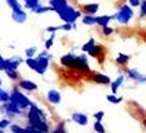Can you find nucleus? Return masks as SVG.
Instances as JSON below:
<instances>
[{"label": "nucleus", "instance_id": "f257e3e1", "mask_svg": "<svg viewBox=\"0 0 146 133\" xmlns=\"http://www.w3.org/2000/svg\"><path fill=\"white\" fill-rule=\"evenodd\" d=\"M56 13L58 15L60 19H63L64 22H69V23H75L76 19L80 16V10H76L73 9L70 5L64 6V7H60L56 10Z\"/></svg>", "mask_w": 146, "mask_h": 133}, {"label": "nucleus", "instance_id": "f03ea898", "mask_svg": "<svg viewBox=\"0 0 146 133\" xmlns=\"http://www.w3.org/2000/svg\"><path fill=\"white\" fill-rule=\"evenodd\" d=\"M115 16V21H118L120 23H123V25H127V23L131 21V18L135 16V13H133V9L130 5H121L117 15Z\"/></svg>", "mask_w": 146, "mask_h": 133}, {"label": "nucleus", "instance_id": "7ed1b4c3", "mask_svg": "<svg viewBox=\"0 0 146 133\" xmlns=\"http://www.w3.org/2000/svg\"><path fill=\"white\" fill-rule=\"evenodd\" d=\"M10 101H12V102H15L19 108H22V110H25V108H28V107L31 105L29 98H27V96L23 95L22 92H19L18 85L13 88V91L10 92Z\"/></svg>", "mask_w": 146, "mask_h": 133}, {"label": "nucleus", "instance_id": "20e7f679", "mask_svg": "<svg viewBox=\"0 0 146 133\" xmlns=\"http://www.w3.org/2000/svg\"><path fill=\"white\" fill-rule=\"evenodd\" d=\"M88 54H89V56H92L94 59L98 60V63L104 65L105 57H107V48H105L102 44H95V45L91 48V51H89Z\"/></svg>", "mask_w": 146, "mask_h": 133}, {"label": "nucleus", "instance_id": "39448f33", "mask_svg": "<svg viewBox=\"0 0 146 133\" xmlns=\"http://www.w3.org/2000/svg\"><path fill=\"white\" fill-rule=\"evenodd\" d=\"M51 54L48 56H42V54H38V57H36V67H35V72L40 75H44L48 66H50V60H51Z\"/></svg>", "mask_w": 146, "mask_h": 133}, {"label": "nucleus", "instance_id": "423d86ee", "mask_svg": "<svg viewBox=\"0 0 146 133\" xmlns=\"http://www.w3.org/2000/svg\"><path fill=\"white\" fill-rule=\"evenodd\" d=\"M2 111L6 113L9 117H12V116H18V114H23L22 108H19L15 102H12V101L2 102Z\"/></svg>", "mask_w": 146, "mask_h": 133}, {"label": "nucleus", "instance_id": "0eeeda50", "mask_svg": "<svg viewBox=\"0 0 146 133\" xmlns=\"http://www.w3.org/2000/svg\"><path fill=\"white\" fill-rule=\"evenodd\" d=\"M89 80L96 83V85H110L111 83V79L104 73H100V72H89Z\"/></svg>", "mask_w": 146, "mask_h": 133}, {"label": "nucleus", "instance_id": "6e6552de", "mask_svg": "<svg viewBox=\"0 0 146 133\" xmlns=\"http://www.w3.org/2000/svg\"><path fill=\"white\" fill-rule=\"evenodd\" d=\"M22 63V59L19 56H13L10 59H6L5 60V70L6 69H10V70H18L19 65Z\"/></svg>", "mask_w": 146, "mask_h": 133}, {"label": "nucleus", "instance_id": "1a4fd4ad", "mask_svg": "<svg viewBox=\"0 0 146 133\" xmlns=\"http://www.w3.org/2000/svg\"><path fill=\"white\" fill-rule=\"evenodd\" d=\"M18 88L23 89V91H29V92H34L38 89V86H36L35 82H31L28 79H19L18 80Z\"/></svg>", "mask_w": 146, "mask_h": 133}, {"label": "nucleus", "instance_id": "9d476101", "mask_svg": "<svg viewBox=\"0 0 146 133\" xmlns=\"http://www.w3.org/2000/svg\"><path fill=\"white\" fill-rule=\"evenodd\" d=\"M75 60H76V56L75 54H66L60 59V65L63 67H67V69H73L75 66Z\"/></svg>", "mask_w": 146, "mask_h": 133}, {"label": "nucleus", "instance_id": "9b49d317", "mask_svg": "<svg viewBox=\"0 0 146 133\" xmlns=\"http://www.w3.org/2000/svg\"><path fill=\"white\" fill-rule=\"evenodd\" d=\"M100 9L98 3H89V5H82L80 6V12L85 15H95Z\"/></svg>", "mask_w": 146, "mask_h": 133}, {"label": "nucleus", "instance_id": "f8f14e48", "mask_svg": "<svg viewBox=\"0 0 146 133\" xmlns=\"http://www.w3.org/2000/svg\"><path fill=\"white\" fill-rule=\"evenodd\" d=\"M47 101L50 104H58L62 101V95H60V92L56 91V89H50L47 92Z\"/></svg>", "mask_w": 146, "mask_h": 133}, {"label": "nucleus", "instance_id": "ddd939ff", "mask_svg": "<svg viewBox=\"0 0 146 133\" xmlns=\"http://www.w3.org/2000/svg\"><path fill=\"white\" fill-rule=\"evenodd\" d=\"M72 120L79 126H86L88 124V116L83 113H73L72 114Z\"/></svg>", "mask_w": 146, "mask_h": 133}, {"label": "nucleus", "instance_id": "4468645a", "mask_svg": "<svg viewBox=\"0 0 146 133\" xmlns=\"http://www.w3.org/2000/svg\"><path fill=\"white\" fill-rule=\"evenodd\" d=\"M12 19H13L15 22H18V23H23L27 21V13L22 9L16 10V12H12Z\"/></svg>", "mask_w": 146, "mask_h": 133}, {"label": "nucleus", "instance_id": "2eb2a0df", "mask_svg": "<svg viewBox=\"0 0 146 133\" xmlns=\"http://www.w3.org/2000/svg\"><path fill=\"white\" fill-rule=\"evenodd\" d=\"M113 19H115V16H110V15H104V16H95V21H96V25L100 27H105L108 25Z\"/></svg>", "mask_w": 146, "mask_h": 133}, {"label": "nucleus", "instance_id": "dca6fc26", "mask_svg": "<svg viewBox=\"0 0 146 133\" xmlns=\"http://www.w3.org/2000/svg\"><path fill=\"white\" fill-rule=\"evenodd\" d=\"M127 75H129V78L135 79L136 82H146V76H142L135 69H127Z\"/></svg>", "mask_w": 146, "mask_h": 133}, {"label": "nucleus", "instance_id": "f3484780", "mask_svg": "<svg viewBox=\"0 0 146 133\" xmlns=\"http://www.w3.org/2000/svg\"><path fill=\"white\" fill-rule=\"evenodd\" d=\"M48 5H50V7L56 12V10H57V9H60V7L67 6V5H69V2H67V0H48Z\"/></svg>", "mask_w": 146, "mask_h": 133}, {"label": "nucleus", "instance_id": "a211bd4d", "mask_svg": "<svg viewBox=\"0 0 146 133\" xmlns=\"http://www.w3.org/2000/svg\"><path fill=\"white\" fill-rule=\"evenodd\" d=\"M129 62H130V56L123 54V53H120V54L117 56V59H115V63H117L118 66H123V67H126V66L129 65Z\"/></svg>", "mask_w": 146, "mask_h": 133}, {"label": "nucleus", "instance_id": "6ab92c4d", "mask_svg": "<svg viewBox=\"0 0 146 133\" xmlns=\"http://www.w3.org/2000/svg\"><path fill=\"white\" fill-rule=\"evenodd\" d=\"M123 80H124V76L121 75V76H118L114 82H111V92H113V94H115L117 89H118L121 85H123Z\"/></svg>", "mask_w": 146, "mask_h": 133}, {"label": "nucleus", "instance_id": "aec40b11", "mask_svg": "<svg viewBox=\"0 0 146 133\" xmlns=\"http://www.w3.org/2000/svg\"><path fill=\"white\" fill-rule=\"evenodd\" d=\"M6 2H7L9 7L12 9V12H16V10H21V9H22L19 0H6Z\"/></svg>", "mask_w": 146, "mask_h": 133}, {"label": "nucleus", "instance_id": "412c9836", "mask_svg": "<svg viewBox=\"0 0 146 133\" xmlns=\"http://www.w3.org/2000/svg\"><path fill=\"white\" fill-rule=\"evenodd\" d=\"M5 72H6L7 78H9V79H12V80H19V79H21V75L18 73V70H10V69H6Z\"/></svg>", "mask_w": 146, "mask_h": 133}, {"label": "nucleus", "instance_id": "4be33fe9", "mask_svg": "<svg viewBox=\"0 0 146 133\" xmlns=\"http://www.w3.org/2000/svg\"><path fill=\"white\" fill-rule=\"evenodd\" d=\"M82 22L85 23V25H96V21H95L94 15H85L82 18Z\"/></svg>", "mask_w": 146, "mask_h": 133}, {"label": "nucleus", "instance_id": "5701e85b", "mask_svg": "<svg viewBox=\"0 0 146 133\" xmlns=\"http://www.w3.org/2000/svg\"><path fill=\"white\" fill-rule=\"evenodd\" d=\"M40 6V0H27L25 2V7L29 10H34L35 7Z\"/></svg>", "mask_w": 146, "mask_h": 133}, {"label": "nucleus", "instance_id": "b1692460", "mask_svg": "<svg viewBox=\"0 0 146 133\" xmlns=\"http://www.w3.org/2000/svg\"><path fill=\"white\" fill-rule=\"evenodd\" d=\"M94 45H95V40L91 38V40H88L86 44H83V45H82V51H83V53H89V51H91V48H92Z\"/></svg>", "mask_w": 146, "mask_h": 133}, {"label": "nucleus", "instance_id": "393cba45", "mask_svg": "<svg viewBox=\"0 0 146 133\" xmlns=\"http://www.w3.org/2000/svg\"><path fill=\"white\" fill-rule=\"evenodd\" d=\"M107 100H108L110 102H113V104H120L121 101H123V96H117L115 94H110V95L107 96Z\"/></svg>", "mask_w": 146, "mask_h": 133}, {"label": "nucleus", "instance_id": "a878e982", "mask_svg": "<svg viewBox=\"0 0 146 133\" xmlns=\"http://www.w3.org/2000/svg\"><path fill=\"white\" fill-rule=\"evenodd\" d=\"M101 34L104 37H110L111 34H114V28H111L110 25H105V27H101Z\"/></svg>", "mask_w": 146, "mask_h": 133}, {"label": "nucleus", "instance_id": "bb28decb", "mask_svg": "<svg viewBox=\"0 0 146 133\" xmlns=\"http://www.w3.org/2000/svg\"><path fill=\"white\" fill-rule=\"evenodd\" d=\"M25 63H27V66H28L29 69L35 70V67H36V59H34V57H27Z\"/></svg>", "mask_w": 146, "mask_h": 133}, {"label": "nucleus", "instance_id": "cd10ccee", "mask_svg": "<svg viewBox=\"0 0 146 133\" xmlns=\"http://www.w3.org/2000/svg\"><path fill=\"white\" fill-rule=\"evenodd\" d=\"M10 130L13 132V133H28L27 127L23 129V127H21V126H18V124H10Z\"/></svg>", "mask_w": 146, "mask_h": 133}, {"label": "nucleus", "instance_id": "c85d7f7f", "mask_svg": "<svg viewBox=\"0 0 146 133\" xmlns=\"http://www.w3.org/2000/svg\"><path fill=\"white\" fill-rule=\"evenodd\" d=\"M7 101H10V94L0 89V102H7Z\"/></svg>", "mask_w": 146, "mask_h": 133}, {"label": "nucleus", "instance_id": "c756f323", "mask_svg": "<svg viewBox=\"0 0 146 133\" xmlns=\"http://www.w3.org/2000/svg\"><path fill=\"white\" fill-rule=\"evenodd\" d=\"M94 130H95L96 133H105V127L102 126L101 122H98V120L94 123Z\"/></svg>", "mask_w": 146, "mask_h": 133}, {"label": "nucleus", "instance_id": "7c9ffc66", "mask_svg": "<svg viewBox=\"0 0 146 133\" xmlns=\"http://www.w3.org/2000/svg\"><path fill=\"white\" fill-rule=\"evenodd\" d=\"M140 13H139V18L140 19H145L146 18V0H142V3H140Z\"/></svg>", "mask_w": 146, "mask_h": 133}, {"label": "nucleus", "instance_id": "2f4dec72", "mask_svg": "<svg viewBox=\"0 0 146 133\" xmlns=\"http://www.w3.org/2000/svg\"><path fill=\"white\" fill-rule=\"evenodd\" d=\"M50 10H53L50 6H48V7H45V6H38V7H35L32 12H34V13H45V12H50Z\"/></svg>", "mask_w": 146, "mask_h": 133}, {"label": "nucleus", "instance_id": "473e14b6", "mask_svg": "<svg viewBox=\"0 0 146 133\" xmlns=\"http://www.w3.org/2000/svg\"><path fill=\"white\" fill-rule=\"evenodd\" d=\"M51 133H66V129H64V122L58 123V124L53 129V132H51Z\"/></svg>", "mask_w": 146, "mask_h": 133}, {"label": "nucleus", "instance_id": "72a5a7b5", "mask_svg": "<svg viewBox=\"0 0 146 133\" xmlns=\"http://www.w3.org/2000/svg\"><path fill=\"white\" fill-rule=\"evenodd\" d=\"M53 43H54V32L51 34V37L45 41V50H50V48L53 47Z\"/></svg>", "mask_w": 146, "mask_h": 133}, {"label": "nucleus", "instance_id": "f704fd0d", "mask_svg": "<svg viewBox=\"0 0 146 133\" xmlns=\"http://www.w3.org/2000/svg\"><path fill=\"white\" fill-rule=\"evenodd\" d=\"M35 51H36V48L31 47V48H27V50H25V54H27V57H32L35 54Z\"/></svg>", "mask_w": 146, "mask_h": 133}, {"label": "nucleus", "instance_id": "c9c22d12", "mask_svg": "<svg viewBox=\"0 0 146 133\" xmlns=\"http://www.w3.org/2000/svg\"><path fill=\"white\" fill-rule=\"evenodd\" d=\"M7 126H10V120L9 118H3L2 122H0V129H5Z\"/></svg>", "mask_w": 146, "mask_h": 133}, {"label": "nucleus", "instance_id": "e433bc0d", "mask_svg": "<svg viewBox=\"0 0 146 133\" xmlns=\"http://www.w3.org/2000/svg\"><path fill=\"white\" fill-rule=\"evenodd\" d=\"M140 3H142V0H129V5L131 7H137V6H140Z\"/></svg>", "mask_w": 146, "mask_h": 133}, {"label": "nucleus", "instance_id": "4c0bfd02", "mask_svg": "<svg viewBox=\"0 0 146 133\" xmlns=\"http://www.w3.org/2000/svg\"><path fill=\"white\" fill-rule=\"evenodd\" d=\"M95 120H98V122H102V117H104V111H98V113H95L94 114Z\"/></svg>", "mask_w": 146, "mask_h": 133}, {"label": "nucleus", "instance_id": "58836bf2", "mask_svg": "<svg viewBox=\"0 0 146 133\" xmlns=\"http://www.w3.org/2000/svg\"><path fill=\"white\" fill-rule=\"evenodd\" d=\"M57 29H60V27H48V28H47V31H48V32H51V34L56 32Z\"/></svg>", "mask_w": 146, "mask_h": 133}, {"label": "nucleus", "instance_id": "ea45409f", "mask_svg": "<svg viewBox=\"0 0 146 133\" xmlns=\"http://www.w3.org/2000/svg\"><path fill=\"white\" fill-rule=\"evenodd\" d=\"M5 60L6 59H3L2 56H0V70H5Z\"/></svg>", "mask_w": 146, "mask_h": 133}, {"label": "nucleus", "instance_id": "a19ab883", "mask_svg": "<svg viewBox=\"0 0 146 133\" xmlns=\"http://www.w3.org/2000/svg\"><path fill=\"white\" fill-rule=\"evenodd\" d=\"M142 124H143V126L146 127V118H143V120H142Z\"/></svg>", "mask_w": 146, "mask_h": 133}, {"label": "nucleus", "instance_id": "79ce46f5", "mask_svg": "<svg viewBox=\"0 0 146 133\" xmlns=\"http://www.w3.org/2000/svg\"><path fill=\"white\" fill-rule=\"evenodd\" d=\"M143 41H145V43H146V35H145V37H143Z\"/></svg>", "mask_w": 146, "mask_h": 133}, {"label": "nucleus", "instance_id": "37998d69", "mask_svg": "<svg viewBox=\"0 0 146 133\" xmlns=\"http://www.w3.org/2000/svg\"><path fill=\"white\" fill-rule=\"evenodd\" d=\"M0 89H2V80H0Z\"/></svg>", "mask_w": 146, "mask_h": 133}, {"label": "nucleus", "instance_id": "c03bdc74", "mask_svg": "<svg viewBox=\"0 0 146 133\" xmlns=\"http://www.w3.org/2000/svg\"><path fill=\"white\" fill-rule=\"evenodd\" d=\"M0 133H3V129H0Z\"/></svg>", "mask_w": 146, "mask_h": 133}, {"label": "nucleus", "instance_id": "a18cd8bd", "mask_svg": "<svg viewBox=\"0 0 146 133\" xmlns=\"http://www.w3.org/2000/svg\"><path fill=\"white\" fill-rule=\"evenodd\" d=\"M40 133H47V132H40Z\"/></svg>", "mask_w": 146, "mask_h": 133}, {"label": "nucleus", "instance_id": "49530a36", "mask_svg": "<svg viewBox=\"0 0 146 133\" xmlns=\"http://www.w3.org/2000/svg\"><path fill=\"white\" fill-rule=\"evenodd\" d=\"M23 2H27V0H23Z\"/></svg>", "mask_w": 146, "mask_h": 133}]
</instances>
